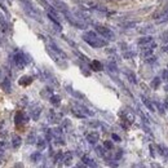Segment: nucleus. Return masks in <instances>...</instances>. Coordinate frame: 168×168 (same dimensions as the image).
<instances>
[{"mask_svg":"<svg viewBox=\"0 0 168 168\" xmlns=\"http://www.w3.org/2000/svg\"><path fill=\"white\" fill-rule=\"evenodd\" d=\"M51 102H52L53 105H56V106H58V105L61 104V98H60V96H57V95H52V96H51Z\"/></svg>","mask_w":168,"mask_h":168,"instance_id":"obj_19","label":"nucleus"},{"mask_svg":"<svg viewBox=\"0 0 168 168\" xmlns=\"http://www.w3.org/2000/svg\"><path fill=\"white\" fill-rule=\"evenodd\" d=\"M157 107L159 109V111H160L162 114L164 113V106H162V104H160V102H155V109H157Z\"/></svg>","mask_w":168,"mask_h":168,"instance_id":"obj_30","label":"nucleus"},{"mask_svg":"<svg viewBox=\"0 0 168 168\" xmlns=\"http://www.w3.org/2000/svg\"><path fill=\"white\" fill-rule=\"evenodd\" d=\"M40 113H41V107L40 106H35L33 110H31V118H33L34 120H38L39 116H40Z\"/></svg>","mask_w":168,"mask_h":168,"instance_id":"obj_12","label":"nucleus"},{"mask_svg":"<svg viewBox=\"0 0 168 168\" xmlns=\"http://www.w3.org/2000/svg\"><path fill=\"white\" fill-rule=\"evenodd\" d=\"M166 104H167V106H168V98H167V101H166Z\"/></svg>","mask_w":168,"mask_h":168,"instance_id":"obj_36","label":"nucleus"},{"mask_svg":"<svg viewBox=\"0 0 168 168\" xmlns=\"http://www.w3.org/2000/svg\"><path fill=\"white\" fill-rule=\"evenodd\" d=\"M107 2H119V0H107Z\"/></svg>","mask_w":168,"mask_h":168,"instance_id":"obj_35","label":"nucleus"},{"mask_svg":"<svg viewBox=\"0 0 168 168\" xmlns=\"http://www.w3.org/2000/svg\"><path fill=\"white\" fill-rule=\"evenodd\" d=\"M91 69L95 71H101L102 70V64L98 61H92L91 62Z\"/></svg>","mask_w":168,"mask_h":168,"instance_id":"obj_15","label":"nucleus"},{"mask_svg":"<svg viewBox=\"0 0 168 168\" xmlns=\"http://www.w3.org/2000/svg\"><path fill=\"white\" fill-rule=\"evenodd\" d=\"M5 136V122L0 120V139H3Z\"/></svg>","mask_w":168,"mask_h":168,"instance_id":"obj_22","label":"nucleus"},{"mask_svg":"<svg viewBox=\"0 0 168 168\" xmlns=\"http://www.w3.org/2000/svg\"><path fill=\"white\" fill-rule=\"evenodd\" d=\"M62 162H64L65 166H71V162H72V154L71 153H66L64 154V158H62Z\"/></svg>","mask_w":168,"mask_h":168,"instance_id":"obj_14","label":"nucleus"},{"mask_svg":"<svg viewBox=\"0 0 168 168\" xmlns=\"http://www.w3.org/2000/svg\"><path fill=\"white\" fill-rule=\"evenodd\" d=\"M158 149H159V154L168 159V149L164 145H158Z\"/></svg>","mask_w":168,"mask_h":168,"instance_id":"obj_16","label":"nucleus"},{"mask_svg":"<svg viewBox=\"0 0 168 168\" xmlns=\"http://www.w3.org/2000/svg\"><path fill=\"white\" fill-rule=\"evenodd\" d=\"M163 51H164V52H167V51H168V45H167L166 48H163Z\"/></svg>","mask_w":168,"mask_h":168,"instance_id":"obj_33","label":"nucleus"},{"mask_svg":"<svg viewBox=\"0 0 168 168\" xmlns=\"http://www.w3.org/2000/svg\"><path fill=\"white\" fill-rule=\"evenodd\" d=\"M98 140H100V133L98 132H89L88 135H87V141L92 145L97 144Z\"/></svg>","mask_w":168,"mask_h":168,"instance_id":"obj_7","label":"nucleus"},{"mask_svg":"<svg viewBox=\"0 0 168 168\" xmlns=\"http://www.w3.org/2000/svg\"><path fill=\"white\" fill-rule=\"evenodd\" d=\"M22 144V139L18 135H13V137H12V146L14 149H18Z\"/></svg>","mask_w":168,"mask_h":168,"instance_id":"obj_11","label":"nucleus"},{"mask_svg":"<svg viewBox=\"0 0 168 168\" xmlns=\"http://www.w3.org/2000/svg\"><path fill=\"white\" fill-rule=\"evenodd\" d=\"M0 166H3V158L0 157Z\"/></svg>","mask_w":168,"mask_h":168,"instance_id":"obj_32","label":"nucleus"},{"mask_svg":"<svg viewBox=\"0 0 168 168\" xmlns=\"http://www.w3.org/2000/svg\"><path fill=\"white\" fill-rule=\"evenodd\" d=\"M155 48H157V44L153 41L150 43V44H147V45H144L142 47V52L141 54L144 56V57H149V56H153L154 51H155Z\"/></svg>","mask_w":168,"mask_h":168,"instance_id":"obj_6","label":"nucleus"},{"mask_svg":"<svg viewBox=\"0 0 168 168\" xmlns=\"http://www.w3.org/2000/svg\"><path fill=\"white\" fill-rule=\"evenodd\" d=\"M40 158H41L40 153H35V154H33V155H31V160H33L34 163H38V162L40 160Z\"/></svg>","mask_w":168,"mask_h":168,"instance_id":"obj_23","label":"nucleus"},{"mask_svg":"<svg viewBox=\"0 0 168 168\" xmlns=\"http://www.w3.org/2000/svg\"><path fill=\"white\" fill-rule=\"evenodd\" d=\"M21 4H22V7H23V10L26 12V14L31 18H34V20L36 21H41V17H40V13H39V10L36 9L33 3L30 2V0H20Z\"/></svg>","mask_w":168,"mask_h":168,"instance_id":"obj_3","label":"nucleus"},{"mask_svg":"<svg viewBox=\"0 0 168 168\" xmlns=\"http://www.w3.org/2000/svg\"><path fill=\"white\" fill-rule=\"evenodd\" d=\"M82 38L87 44L91 45L92 48H96V49L107 45V40H105L102 36L96 34L95 31H85V33L82 35Z\"/></svg>","mask_w":168,"mask_h":168,"instance_id":"obj_1","label":"nucleus"},{"mask_svg":"<svg viewBox=\"0 0 168 168\" xmlns=\"http://www.w3.org/2000/svg\"><path fill=\"white\" fill-rule=\"evenodd\" d=\"M162 79H163L164 82H168V70L162 71Z\"/></svg>","mask_w":168,"mask_h":168,"instance_id":"obj_29","label":"nucleus"},{"mask_svg":"<svg viewBox=\"0 0 168 168\" xmlns=\"http://www.w3.org/2000/svg\"><path fill=\"white\" fill-rule=\"evenodd\" d=\"M83 163L84 166H88V167H97V163L95 162V159H92L91 157H88V155H83Z\"/></svg>","mask_w":168,"mask_h":168,"instance_id":"obj_9","label":"nucleus"},{"mask_svg":"<svg viewBox=\"0 0 168 168\" xmlns=\"http://www.w3.org/2000/svg\"><path fill=\"white\" fill-rule=\"evenodd\" d=\"M160 82H162L160 78H154L153 82H151V87H153V88H158L159 84H160Z\"/></svg>","mask_w":168,"mask_h":168,"instance_id":"obj_24","label":"nucleus"},{"mask_svg":"<svg viewBox=\"0 0 168 168\" xmlns=\"http://www.w3.org/2000/svg\"><path fill=\"white\" fill-rule=\"evenodd\" d=\"M3 89L7 92V93H10V89H12V85H10V80L9 78H4L3 79Z\"/></svg>","mask_w":168,"mask_h":168,"instance_id":"obj_13","label":"nucleus"},{"mask_svg":"<svg viewBox=\"0 0 168 168\" xmlns=\"http://www.w3.org/2000/svg\"><path fill=\"white\" fill-rule=\"evenodd\" d=\"M141 100H142V102H144V105H145V106H146L149 110L151 111V113H154V111L157 110V109H155V105H154V104H153V102H151L149 98H146L145 96H142V97H141Z\"/></svg>","mask_w":168,"mask_h":168,"instance_id":"obj_10","label":"nucleus"},{"mask_svg":"<svg viewBox=\"0 0 168 168\" xmlns=\"http://www.w3.org/2000/svg\"><path fill=\"white\" fill-rule=\"evenodd\" d=\"M113 140H115L116 142H119V141H120V137H119V136H116V135H113Z\"/></svg>","mask_w":168,"mask_h":168,"instance_id":"obj_31","label":"nucleus"},{"mask_svg":"<svg viewBox=\"0 0 168 168\" xmlns=\"http://www.w3.org/2000/svg\"><path fill=\"white\" fill-rule=\"evenodd\" d=\"M126 75L128 76L129 82H132L133 84H136V83H137V80H136V75H135V72L129 71V70H126Z\"/></svg>","mask_w":168,"mask_h":168,"instance_id":"obj_17","label":"nucleus"},{"mask_svg":"<svg viewBox=\"0 0 168 168\" xmlns=\"http://www.w3.org/2000/svg\"><path fill=\"white\" fill-rule=\"evenodd\" d=\"M47 52L52 57V60L54 62H57L58 65H62V61H65L67 58L66 53L62 51V49H60L58 45L52 40H48V43H47Z\"/></svg>","mask_w":168,"mask_h":168,"instance_id":"obj_2","label":"nucleus"},{"mask_svg":"<svg viewBox=\"0 0 168 168\" xmlns=\"http://www.w3.org/2000/svg\"><path fill=\"white\" fill-rule=\"evenodd\" d=\"M36 146H38L39 150H44L45 146H47V142H45V140L39 139V140H38V142H36Z\"/></svg>","mask_w":168,"mask_h":168,"instance_id":"obj_18","label":"nucleus"},{"mask_svg":"<svg viewBox=\"0 0 168 168\" xmlns=\"http://www.w3.org/2000/svg\"><path fill=\"white\" fill-rule=\"evenodd\" d=\"M168 22V12H166V13L162 16V18L160 20H158V23L160 25V23H167Z\"/></svg>","mask_w":168,"mask_h":168,"instance_id":"obj_25","label":"nucleus"},{"mask_svg":"<svg viewBox=\"0 0 168 168\" xmlns=\"http://www.w3.org/2000/svg\"><path fill=\"white\" fill-rule=\"evenodd\" d=\"M0 23H2V26H3V29H7L8 27V23H7V21L4 20V17L0 14Z\"/></svg>","mask_w":168,"mask_h":168,"instance_id":"obj_28","label":"nucleus"},{"mask_svg":"<svg viewBox=\"0 0 168 168\" xmlns=\"http://www.w3.org/2000/svg\"><path fill=\"white\" fill-rule=\"evenodd\" d=\"M146 62L147 64H155V62H157V57H154V56H149V57H146Z\"/></svg>","mask_w":168,"mask_h":168,"instance_id":"obj_27","label":"nucleus"},{"mask_svg":"<svg viewBox=\"0 0 168 168\" xmlns=\"http://www.w3.org/2000/svg\"><path fill=\"white\" fill-rule=\"evenodd\" d=\"M31 82H33V79H31L30 76H23V78H21V80H20V84H21V85H27V84H30Z\"/></svg>","mask_w":168,"mask_h":168,"instance_id":"obj_21","label":"nucleus"},{"mask_svg":"<svg viewBox=\"0 0 168 168\" xmlns=\"http://www.w3.org/2000/svg\"><path fill=\"white\" fill-rule=\"evenodd\" d=\"M21 122L26 123V122H27V118H25V116L22 115V113H18V114L16 115V123L18 124V123H21Z\"/></svg>","mask_w":168,"mask_h":168,"instance_id":"obj_20","label":"nucleus"},{"mask_svg":"<svg viewBox=\"0 0 168 168\" xmlns=\"http://www.w3.org/2000/svg\"><path fill=\"white\" fill-rule=\"evenodd\" d=\"M104 147L105 149H109V150H113V142L111 141H105V144H104Z\"/></svg>","mask_w":168,"mask_h":168,"instance_id":"obj_26","label":"nucleus"},{"mask_svg":"<svg viewBox=\"0 0 168 168\" xmlns=\"http://www.w3.org/2000/svg\"><path fill=\"white\" fill-rule=\"evenodd\" d=\"M13 60H14V65L18 69H23V67L27 65V58H26V56H25V53H22V52H17L14 54Z\"/></svg>","mask_w":168,"mask_h":168,"instance_id":"obj_5","label":"nucleus"},{"mask_svg":"<svg viewBox=\"0 0 168 168\" xmlns=\"http://www.w3.org/2000/svg\"><path fill=\"white\" fill-rule=\"evenodd\" d=\"M164 89H166V91H167V92H168V84H167V85H166V87H164Z\"/></svg>","mask_w":168,"mask_h":168,"instance_id":"obj_34","label":"nucleus"},{"mask_svg":"<svg viewBox=\"0 0 168 168\" xmlns=\"http://www.w3.org/2000/svg\"><path fill=\"white\" fill-rule=\"evenodd\" d=\"M96 31L102 36V38L107 39V40H114L115 39V34L109 27H106V26H102V25H96Z\"/></svg>","mask_w":168,"mask_h":168,"instance_id":"obj_4","label":"nucleus"},{"mask_svg":"<svg viewBox=\"0 0 168 168\" xmlns=\"http://www.w3.org/2000/svg\"><path fill=\"white\" fill-rule=\"evenodd\" d=\"M153 36H150V35H147V36H142V38H140L139 40H137V44L140 45V47H144V45H147V44H150V43H153Z\"/></svg>","mask_w":168,"mask_h":168,"instance_id":"obj_8","label":"nucleus"}]
</instances>
